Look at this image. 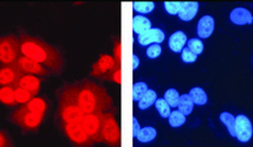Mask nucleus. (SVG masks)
Listing matches in <instances>:
<instances>
[{"label": "nucleus", "mask_w": 253, "mask_h": 147, "mask_svg": "<svg viewBox=\"0 0 253 147\" xmlns=\"http://www.w3.org/2000/svg\"><path fill=\"white\" fill-rule=\"evenodd\" d=\"M19 43L20 55L23 57L35 60L50 72L59 73L62 71V57L53 46L45 43L42 39L31 37L25 33L20 34Z\"/></svg>", "instance_id": "1"}, {"label": "nucleus", "mask_w": 253, "mask_h": 147, "mask_svg": "<svg viewBox=\"0 0 253 147\" xmlns=\"http://www.w3.org/2000/svg\"><path fill=\"white\" fill-rule=\"evenodd\" d=\"M82 118V112L78 109L70 88H65L59 97L58 119L63 124H77Z\"/></svg>", "instance_id": "2"}, {"label": "nucleus", "mask_w": 253, "mask_h": 147, "mask_svg": "<svg viewBox=\"0 0 253 147\" xmlns=\"http://www.w3.org/2000/svg\"><path fill=\"white\" fill-rule=\"evenodd\" d=\"M11 121L19 126L24 132H36L41 127L44 120V115L31 112L25 105L20 106L11 115Z\"/></svg>", "instance_id": "3"}, {"label": "nucleus", "mask_w": 253, "mask_h": 147, "mask_svg": "<svg viewBox=\"0 0 253 147\" xmlns=\"http://www.w3.org/2000/svg\"><path fill=\"white\" fill-rule=\"evenodd\" d=\"M20 56L22 55H20L19 38L13 34L0 38V64H16Z\"/></svg>", "instance_id": "4"}, {"label": "nucleus", "mask_w": 253, "mask_h": 147, "mask_svg": "<svg viewBox=\"0 0 253 147\" xmlns=\"http://www.w3.org/2000/svg\"><path fill=\"white\" fill-rule=\"evenodd\" d=\"M16 66L22 74H31L36 77H49L51 72L44 67L43 65L38 64L35 60L26 58V57L20 56L16 61Z\"/></svg>", "instance_id": "5"}, {"label": "nucleus", "mask_w": 253, "mask_h": 147, "mask_svg": "<svg viewBox=\"0 0 253 147\" xmlns=\"http://www.w3.org/2000/svg\"><path fill=\"white\" fill-rule=\"evenodd\" d=\"M20 77H22V73L18 70L16 64L0 66V88H4V86L17 88Z\"/></svg>", "instance_id": "6"}, {"label": "nucleus", "mask_w": 253, "mask_h": 147, "mask_svg": "<svg viewBox=\"0 0 253 147\" xmlns=\"http://www.w3.org/2000/svg\"><path fill=\"white\" fill-rule=\"evenodd\" d=\"M253 136L252 122L248 117L239 115L236 117V138L240 143H248Z\"/></svg>", "instance_id": "7"}, {"label": "nucleus", "mask_w": 253, "mask_h": 147, "mask_svg": "<svg viewBox=\"0 0 253 147\" xmlns=\"http://www.w3.org/2000/svg\"><path fill=\"white\" fill-rule=\"evenodd\" d=\"M41 84L42 79L39 77L31 76V74H22V77L18 80L17 88L26 89L35 97L41 91Z\"/></svg>", "instance_id": "8"}, {"label": "nucleus", "mask_w": 253, "mask_h": 147, "mask_svg": "<svg viewBox=\"0 0 253 147\" xmlns=\"http://www.w3.org/2000/svg\"><path fill=\"white\" fill-rule=\"evenodd\" d=\"M165 40V32L160 29H150L143 34L138 35L137 41L141 46H149L153 44H161Z\"/></svg>", "instance_id": "9"}, {"label": "nucleus", "mask_w": 253, "mask_h": 147, "mask_svg": "<svg viewBox=\"0 0 253 147\" xmlns=\"http://www.w3.org/2000/svg\"><path fill=\"white\" fill-rule=\"evenodd\" d=\"M215 23L211 16H204L199 20L198 26H197V33L199 38L201 39H207L212 35V33L214 32Z\"/></svg>", "instance_id": "10"}, {"label": "nucleus", "mask_w": 253, "mask_h": 147, "mask_svg": "<svg viewBox=\"0 0 253 147\" xmlns=\"http://www.w3.org/2000/svg\"><path fill=\"white\" fill-rule=\"evenodd\" d=\"M63 130L75 144H84L86 142L85 133L78 124H63Z\"/></svg>", "instance_id": "11"}, {"label": "nucleus", "mask_w": 253, "mask_h": 147, "mask_svg": "<svg viewBox=\"0 0 253 147\" xmlns=\"http://www.w3.org/2000/svg\"><path fill=\"white\" fill-rule=\"evenodd\" d=\"M231 22L236 25H251L253 23V16L249 10L244 7H237L231 12Z\"/></svg>", "instance_id": "12"}, {"label": "nucleus", "mask_w": 253, "mask_h": 147, "mask_svg": "<svg viewBox=\"0 0 253 147\" xmlns=\"http://www.w3.org/2000/svg\"><path fill=\"white\" fill-rule=\"evenodd\" d=\"M199 12V2L197 1H181V8L179 11L180 19L182 22H191Z\"/></svg>", "instance_id": "13"}, {"label": "nucleus", "mask_w": 253, "mask_h": 147, "mask_svg": "<svg viewBox=\"0 0 253 147\" xmlns=\"http://www.w3.org/2000/svg\"><path fill=\"white\" fill-rule=\"evenodd\" d=\"M188 39L186 33L182 31H176L169 37V41H168V46L173 51L174 53H181L182 50L185 49L186 44H187Z\"/></svg>", "instance_id": "14"}, {"label": "nucleus", "mask_w": 253, "mask_h": 147, "mask_svg": "<svg viewBox=\"0 0 253 147\" xmlns=\"http://www.w3.org/2000/svg\"><path fill=\"white\" fill-rule=\"evenodd\" d=\"M150 29H152V23H150L148 18L140 16V14L132 18V31L136 33V34H143V33L149 31Z\"/></svg>", "instance_id": "15"}, {"label": "nucleus", "mask_w": 253, "mask_h": 147, "mask_svg": "<svg viewBox=\"0 0 253 147\" xmlns=\"http://www.w3.org/2000/svg\"><path fill=\"white\" fill-rule=\"evenodd\" d=\"M26 109L31 111V112L38 113V115H44L47 110V103L44 98L33 97L28 104L25 105Z\"/></svg>", "instance_id": "16"}, {"label": "nucleus", "mask_w": 253, "mask_h": 147, "mask_svg": "<svg viewBox=\"0 0 253 147\" xmlns=\"http://www.w3.org/2000/svg\"><path fill=\"white\" fill-rule=\"evenodd\" d=\"M0 103L6 106H16V99H14V88L12 86H4L0 88Z\"/></svg>", "instance_id": "17"}, {"label": "nucleus", "mask_w": 253, "mask_h": 147, "mask_svg": "<svg viewBox=\"0 0 253 147\" xmlns=\"http://www.w3.org/2000/svg\"><path fill=\"white\" fill-rule=\"evenodd\" d=\"M158 100V94L154 89H148L143 94V97L137 101L138 103V109L140 110H147L149 109L152 105L155 104V101Z\"/></svg>", "instance_id": "18"}, {"label": "nucleus", "mask_w": 253, "mask_h": 147, "mask_svg": "<svg viewBox=\"0 0 253 147\" xmlns=\"http://www.w3.org/2000/svg\"><path fill=\"white\" fill-rule=\"evenodd\" d=\"M177 109H179L180 112H181L182 115H185L186 117L191 115L193 109H194V103H193L192 98L189 97V94L180 95Z\"/></svg>", "instance_id": "19"}, {"label": "nucleus", "mask_w": 253, "mask_h": 147, "mask_svg": "<svg viewBox=\"0 0 253 147\" xmlns=\"http://www.w3.org/2000/svg\"><path fill=\"white\" fill-rule=\"evenodd\" d=\"M156 134H158V132H156L154 127H152V126H146V127L141 128L140 132H138L136 139L140 143L147 144L153 142L156 138Z\"/></svg>", "instance_id": "20"}, {"label": "nucleus", "mask_w": 253, "mask_h": 147, "mask_svg": "<svg viewBox=\"0 0 253 147\" xmlns=\"http://www.w3.org/2000/svg\"><path fill=\"white\" fill-rule=\"evenodd\" d=\"M188 94L192 98L194 105H198V106H204V105L207 104V100H209L207 93L201 88H193Z\"/></svg>", "instance_id": "21"}, {"label": "nucleus", "mask_w": 253, "mask_h": 147, "mask_svg": "<svg viewBox=\"0 0 253 147\" xmlns=\"http://www.w3.org/2000/svg\"><path fill=\"white\" fill-rule=\"evenodd\" d=\"M219 118H220L222 124L226 126L230 136L236 138V117H233L228 112H222Z\"/></svg>", "instance_id": "22"}, {"label": "nucleus", "mask_w": 253, "mask_h": 147, "mask_svg": "<svg viewBox=\"0 0 253 147\" xmlns=\"http://www.w3.org/2000/svg\"><path fill=\"white\" fill-rule=\"evenodd\" d=\"M33 98V95L26 89L20 88H14V99L17 105H26Z\"/></svg>", "instance_id": "23"}, {"label": "nucleus", "mask_w": 253, "mask_h": 147, "mask_svg": "<svg viewBox=\"0 0 253 147\" xmlns=\"http://www.w3.org/2000/svg\"><path fill=\"white\" fill-rule=\"evenodd\" d=\"M132 7L134 11H136L141 14H148L152 13L155 8V4L153 1H138V2H132Z\"/></svg>", "instance_id": "24"}, {"label": "nucleus", "mask_w": 253, "mask_h": 147, "mask_svg": "<svg viewBox=\"0 0 253 147\" xmlns=\"http://www.w3.org/2000/svg\"><path fill=\"white\" fill-rule=\"evenodd\" d=\"M168 121H169L171 127H180L186 122V116L182 115L179 110L173 111V112H170V116L168 117Z\"/></svg>", "instance_id": "25"}, {"label": "nucleus", "mask_w": 253, "mask_h": 147, "mask_svg": "<svg viewBox=\"0 0 253 147\" xmlns=\"http://www.w3.org/2000/svg\"><path fill=\"white\" fill-rule=\"evenodd\" d=\"M148 86H147L146 83L138 82L135 83L134 86H132V100L138 101L141 98L143 97V94L148 91Z\"/></svg>", "instance_id": "26"}, {"label": "nucleus", "mask_w": 253, "mask_h": 147, "mask_svg": "<svg viewBox=\"0 0 253 147\" xmlns=\"http://www.w3.org/2000/svg\"><path fill=\"white\" fill-rule=\"evenodd\" d=\"M164 99L167 101V104L169 105L170 107H177V104H179L180 94L179 92L176 91L175 88H169L165 92Z\"/></svg>", "instance_id": "27"}, {"label": "nucleus", "mask_w": 253, "mask_h": 147, "mask_svg": "<svg viewBox=\"0 0 253 147\" xmlns=\"http://www.w3.org/2000/svg\"><path fill=\"white\" fill-rule=\"evenodd\" d=\"M155 107L158 110L159 115L162 117V118H168L170 116V106L167 104V101L165 100L164 98H160L155 101Z\"/></svg>", "instance_id": "28"}, {"label": "nucleus", "mask_w": 253, "mask_h": 147, "mask_svg": "<svg viewBox=\"0 0 253 147\" xmlns=\"http://www.w3.org/2000/svg\"><path fill=\"white\" fill-rule=\"evenodd\" d=\"M187 47L189 50L192 51L194 55H201V53L204 52V44L203 41L200 40V39L198 38H193V39H189L187 41Z\"/></svg>", "instance_id": "29"}, {"label": "nucleus", "mask_w": 253, "mask_h": 147, "mask_svg": "<svg viewBox=\"0 0 253 147\" xmlns=\"http://www.w3.org/2000/svg\"><path fill=\"white\" fill-rule=\"evenodd\" d=\"M165 10L170 16L179 14L180 8H181V1H166L164 2Z\"/></svg>", "instance_id": "30"}, {"label": "nucleus", "mask_w": 253, "mask_h": 147, "mask_svg": "<svg viewBox=\"0 0 253 147\" xmlns=\"http://www.w3.org/2000/svg\"><path fill=\"white\" fill-rule=\"evenodd\" d=\"M162 53V47L159 44H153L149 45L148 49L146 51V55L149 59H156L158 57L161 56Z\"/></svg>", "instance_id": "31"}, {"label": "nucleus", "mask_w": 253, "mask_h": 147, "mask_svg": "<svg viewBox=\"0 0 253 147\" xmlns=\"http://www.w3.org/2000/svg\"><path fill=\"white\" fill-rule=\"evenodd\" d=\"M181 59L183 62H186V64H192V62L197 61L198 56L194 55V53H193L192 51L188 49V47H185L181 52Z\"/></svg>", "instance_id": "32"}, {"label": "nucleus", "mask_w": 253, "mask_h": 147, "mask_svg": "<svg viewBox=\"0 0 253 147\" xmlns=\"http://www.w3.org/2000/svg\"><path fill=\"white\" fill-rule=\"evenodd\" d=\"M97 127H98L97 121H96V120L92 118V117H89V118H86V120H85V128H86V131H88L89 133L91 134V136H94L95 131L97 130Z\"/></svg>", "instance_id": "33"}, {"label": "nucleus", "mask_w": 253, "mask_h": 147, "mask_svg": "<svg viewBox=\"0 0 253 147\" xmlns=\"http://www.w3.org/2000/svg\"><path fill=\"white\" fill-rule=\"evenodd\" d=\"M0 147H13L10 137L4 131L0 130Z\"/></svg>", "instance_id": "34"}, {"label": "nucleus", "mask_w": 253, "mask_h": 147, "mask_svg": "<svg viewBox=\"0 0 253 147\" xmlns=\"http://www.w3.org/2000/svg\"><path fill=\"white\" fill-rule=\"evenodd\" d=\"M140 130H141L140 124H138L137 119L134 117V118H132V137L136 138V136L138 134V132H140Z\"/></svg>", "instance_id": "35"}, {"label": "nucleus", "mask_w": 253, "mask_h": 147, "mask_svg": "<svg viewBox=\"0 0 253 147\" xmlns=\"http://www.w3.org/2000/svg\"><path fill=\"white\" fill-rule=\"evenodd\" d=\"M132 60H134V65H132V70H136L140 65V60H138V57L136 55H132Z\"/></svg>", "instance_id": "36"}]
</instances>
